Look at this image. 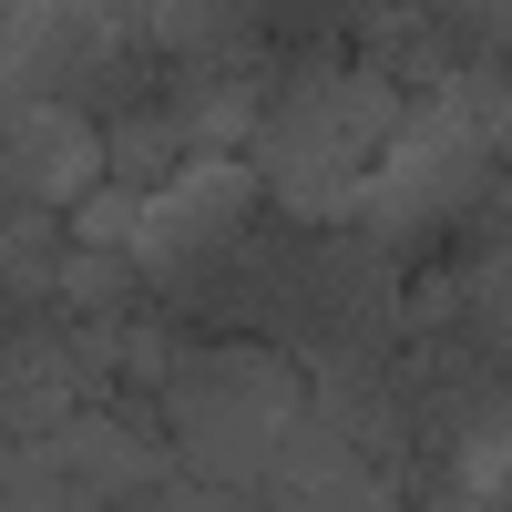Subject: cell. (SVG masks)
Instances as JSON below:
<instances>
[{
    "label": "cell",
    "mask_w": 512,
    "mask_h": 512,
    "mask_svg": "<svg viewBox=\"0 0 512 512\" xmlns=\"http://www.w3.org/2000/svg\"><path fill=\"white\" fill-rule=\"evenodd\" d=\"M82 185H103V123L41 93L0 113V216H62Z\"/></svg>",
    "instance_id": "obj_5"
},
{
    "label": "cell",
    "mask_w": 512,
    "mask_h": 512,
    "mask_svg": "<svg viewBox=\"0 0 512 512\" xmlns=\"http://www.w3.org/2000/svg\"><path fill=\"white\" fill-rule=\"evenodd\" d=\"M164 113H175L185 154H246L256 113H267V72H256V62H226V72H175V82H164Z\"/></svg>",
    "instance_id": "obj_7"
},
{
    "label": "cell",
    "mask_w": 512,
    "mask_h": 512,
    "mask_svg": "<svg viewBox=\"0 0 512 512\" xmlns=\"http://www.w3.org/2000/svg\"><path fill=\"white\" fill-rule=\"evenodd\" d=\"M400 82L369 62H287L267 82V113L246 134V164L297 226H338V195L359 185V164L390 144L400 123Z\"/></svg>",
    "instance_id": "obj_2"
},
{
    "label": "cell",
    "mask_w": 512,
    "mask_h": 512,
    "mask_svg": "<svg viewBox=\"0 0 512 512\" xmlns=\"http://www.w3.org/2000/svg\"><path fill=\"white\" fill-rule=\"evenodd\" d=\"M431 11L451 21V41H461L472 62H492V52H502V21H512V0H431Z\"/></svg>",
    "instance_id": "obj_12"
},
{
    "label": "cell",
    "mask_w": 512,
    "mask_h": 512,
    "mask_svg": "<svg viewBox=\"0 0 512 512\" xmlns=\"http://www.w3.org/2000/svg\"><path fill=\"white\" fill-rule=\"evenodd\" d=\"M256 205H267V185H256L246 154H185L164 185H144V226H134L144 287L226 318V287H236L246 236H256Z\"/></svg>",
    "instance_id": "obj_4"
},
{
    "label": "cell",
    "mask_w": 512,
    "mask_h": 512,
    "mask_svg": "<svg viewBox=\"0 0 512 512\" xmlns=\"http://www.w3.org/2000/svg\"><path fill=\"white\" fill-rule=\"evenodd\" d=\"M267 502H400V472L390 461H369L349 431H328V420L297 400L267 441V472H256Z\"/></svg>",
    "instance_id": "obj_6"
},
{
    "label": "cell",
    "mask_w": 512,
    "mask_h": 512,
    "mask_svg": "<svg viewBox=\"0 0 512 512\" xmlns=\"http://www.w3.org/2000/svg\"><path fill=\"white\" fill-rule=\"evenodd\" d=\"M52 308L93 318V328L134 318V308H144V267H134V246H72V236H62V267H52Z\"/></svg>",
    "instance_id": "obj_8"
},
{
    "label": "cell",
    "mask_w": 512,
    "mask_h": 512,
    "mask_svg": "<svg viewBox=\"0 0 512 512\" xmlns=\"http://www.w3.org/2000/svg\"><path fill=\"white\" fill-rule=\"evenodd\" d=\"M502 492L512 482H502V410H492V420H472V431L451 441V502H482L492 512Z\"/></svg>",
    "instance_id": "obj_11"
},
{
    "label": "cell",
    "mask_w": 512,
    "mask_h": 512,
    "mask_svg": "<svg viewBox=\"0 0 512 512\" xmlns=\"http://www.w3.org/2000/svg\"><path fill=\"white\" fill-rule=\"evenodd\" d=\"M164 390V451L195 482V502H256L277 420L297 410V369L277 349H175V369L154 379Z\"/></svg>",
    "instance_id": "obj_3"
},
{
    "label": "cell",
    "mask_w": 512,
    "mask_h": 512,
    "mask_svg": "<svg viewBox=\"0 0 512 512\" xmlns=\"http://www.w3.org/2000/svg\"><path fill=\"white\" fill-rule=\"evenodd\" d=\"M134 226H144V185H113V175L62 205V236L72 246H134Z\"/></svg>",
    "instance_id": "obj_10"
},
{
    "label": "cell",
    "mask_w": 512,
    "mask_h": 512,
    "mask_svg": "<svg viewBox=\"0 0 512 512\" xmlns=\"http://www.w3.org/2000/svg\"><path fill=\"white\" fill-rule=\"evenodd\" d=\"M175 164H185V134H175V113H164V103H134V113L103 123V175H113V185H164Z\"/></svg>",
    "instance_id": "obj_9"
},
{
    "label": "cell",
    "mask_w": 512,
    "mask_h": 512,
    "mask_svg": "<svg viewBox=\"0 0 512 512\" xmlns=\"http://www.w3.org/2000/svg\"><path fill=\"white\" fill-rule=\"evenodd\" d=\"M492 185H502V52L492 62H451L441 82H420L400 103L390 144L338 195V226H359L369 246L400 256L431 226H461Z\"/></svg>",
    "instance_id": "obj_1"
}]
</instances>
